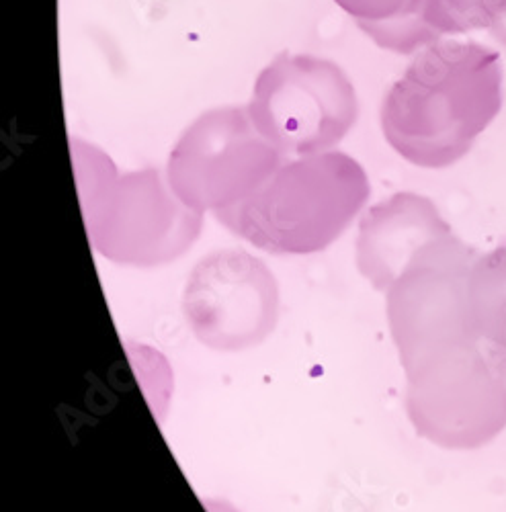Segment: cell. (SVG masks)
Segmentation results:
<instances>
[{
	"instance_id": "cell-1",
	"label": "cell",
	"mask_w": 506,
	"mask_h": 512,
	"mask_svg": "<svg viewBox=\"0 0 506 512\" xmlns=\"http://www.w3.org/2000/svg\"><path fill=\"white\" fill-rule=\"evenodd\" d=\"M500 52L443 37L414 54L379 111L390 148L418 168H449L468 156L504 103Z\"/></svg>"
},
{
	"instance_id": "cell-2",
	"label": "cell",
	"mask_w": 506,
	"mask_h": 512,
	"mask_svg": "<svg viewBox=\"0 0 506 512\" xmlns=\"http://www.w3.org/2000/svg\"><path fill=\"white\" fill-rule=\"evenodd\" d=\"M78 197L91 244L105 259L128 267H160L183 256L201 236L205 213L185 205L166 173L148 166L119 173L103 148L70 146Z\"/></svg>"
},
{
	"instance_id": "cell-3",
	"label": "cell",
	"mask_w": 506,
	"mask_h": 512,
	"mask_svg": "<svg viewBox=\"0 0 506 512\" xmlns=\"http://www.w3.org/2000/svg\"><path fill=\"white\" fill-rule=\"evenodd\" d=\"M371 183L341 150L289 156L240 205L218 213L232 234L271 254H314L339 240L369 201Z\"/></svg>"
},
{
	"instance_id": "cell-4",
	"label": "cell",
	"mask_w": 506,
	"mask_h": 512,
	"mask_svg": "<svg viewBox=\"0 0 506 512\" xmlns=\"http://www.w3.org/2000/svg\"><path fill=\"white\" fill-rule=\"evenodd\" d=\"M246 109L287 158L339 150L361 113L357 89L343 66L289 52L259 72Z\"/></svg>"
},
{
	"instance_id": "cell-5",
	"label": "cell",
	"mask_w": 506,
	"mask_h": 512,
	"mask_svg": "<svg viewBox=\"0 0 506 512\" xmlns=\"http://www.w3.org/2000/svg\"><path fill=\"white\" fill-rule=\"evenodd\" d=\"M404 373L408 418L433 445L480 449L506 429V375L480 338L443 349Z\"/></svg>"
},
{
	"instance_id": "cell-6",
	"label": "cell",
	"mask_w": 506,
	"mask_h": 512,
	"mask_svg": "<svg viewBox=\"0 0 506 512\" xmlns=\"http://www.w3.org/2000/svg\"><path fill=\"white\" fill-rule=\"evenodd\" d=\"M285 158L246 105H220L185 127L164 173L185 205L218 216L259 191Z\"/></svg>"
},
{
	"instance_id": "cell-7",
	"label": "cell",
	"mask_w": 506,
	"mask_h": 512,
	"mask_svg": "<svg viewBox=\"0 0 506 512\" xmlns=\"http://www.w3.org/2000/svg\"><path fill=\"white\" fill-rule=\"evenodd\" d=\"M480 252L453 232L420 248L386 291V310L406 369L466 340L480 338L470 314V275Z\"/></svg>"
},
{
	"instance_id": "cell-8",
	"label": "cell",
	"mask_w": 506,
	"mask_h": 512,
	"mask_svg": "<svg viewBox=\"0 0 506 512\" xmlns=\"http://www.w3.org/2000/svg\"><path fill=\"white\" fill-rule=\"evenodd\" d=\"M183 314L203 347L220 353L248 351L261 345L279 322V283L246 250L209 252L189 273Z\"/></svg>"
},
{
	"instance_id": "cell-9",
	"label": "cell",
	"mask_w": 506,
	"mask_h": 512,
	"mask_svg": "<svg viewBox=\"0 0 506 512\" xmlns=\"http://www.w3.org/2000/svg\"><path fill=\"white\" fill-rule=\"evenodd\" d=\"M451 232L429 197L400 191L369 207L361 218L355 242L357 269L377 291H388L420 248Z\"/></svg>"
},
{
	"instance_id": "cell-10",
	"label": "cell",
	"mask_w": 506,
	"mask_h": 512,
	"mask_svg": "<svg viewBox=\"0 0 506 512\" xmlns=\"http://www.w3.org/2000/svg\"><path fill=\"white\" fill-rule=\"evenodd\" d=\"M377 48L416 54L441 37L427 23L429 0H332Z\"/></svg>"
},
{
	"instance_id": "cell-11",
	"label": "cell",
	"mask_w": 506,
	"mask_h": 512,
	"mask_svg": "<svg viewBox=\"0 0 506 512\" xmlns=\"http://www.w3.org/2000/svg\"><path fill=\"white\" fill-rule=\"evenodd\" d=\"M470 314L482 345L506 375V246L476 259L470 275Z\"/></svg>"
},
{
	"instance_id": "cell-12",
	"label": "cell",
	"mask_w": 506,
	"mask_h": 512,
	"mask_svg": "<svg viewBox=\"0 0 506 512\" xmlns=\"http://www.w3.org/2000/svg\"><path fill=\"white\" fill-rule=\"evenodd\" d=\"M425 17L443 39L496 27L506 19V0H429Z\"/></svg>"
}]
</instances>
